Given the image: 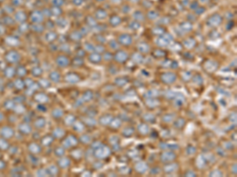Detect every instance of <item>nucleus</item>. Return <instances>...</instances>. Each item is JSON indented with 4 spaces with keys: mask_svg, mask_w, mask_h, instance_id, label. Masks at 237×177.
I'll list each match as a JSON object with an SVG mask.
<instances>
[{
    "mask_svg": "<svg viewBox=\"0 0 237 177\" xmlns=\"http://www.w3.org/2000/svg\"><path fill=\"white\" fill-rule=\"evenodd\" d=\"M99 15H100V17H98V19H104L107 17V13H106L105 11L104 10H99L97 11V13H96V17H98Z\"/></svg>",
    "mask_w": 237,
    "mask_h": 177,
    "instance_id": "nucleus-9",
    "label": "nucleus"
},
{
    "mask_svg": "<svg viewBox=\"0 0 237 177\" xmlns=\"http://www.w3.org/2000/svg\"><path fill=\"white\" fill-rule=\"evenodd\" d=\"M149 49H150V47L146 44H141L139 46V50L142 52H147L149 51Z\"/></svg>",
    "mask_w": 237,
    "mask_h": 177,
    "instance_id": "nucleus-10",
    "label": "nucleus"
},
{
    "mask_svg": "<svg viewBox=\"0 0 237 177\" xmlns=\"http://www.w3.org/2000/svg\"><path fill=\"white\" fill-rule=\"evenodd\" d=\"M183 125H184V121L183 119H179L176 121L175 125L176 128H181V127L183 126Z\"/></svg>",
    "mask_w": 237,
    "mask_h": 177,
    "instance_id": "nucleus-11",
    "label": "nucleus"
},
{
    "mask_svg": "<svg viewBox=\"0 0 237 177\" xmlns=\"http://www.w3.org/2000/svg\"><path fill=\"white\" fill-rule=\"evenodd\" d=\"M90 60L93 63H99L101 61V57L98 54H93L90 56Z\"/></svg>",
    "mask_w": 237,
    "mask_h": 177,
    "instance_id": "nucleus-8",
    "label": "nucleus"
},
{
    "mask_svg": "<svg viewBox=\"0 0 237 177\" xmlns=\"http://www.w3.org/2000/svg\"><path fill=\"white\" fill-rule=\"evenodd\" d=\"M118 41L122 45L129 46L132 43L131 36L128 34H123L118 37Z\"/></svg>",
    "mask_w": 237,
    "mask_h": 177,
    "instance_id": "nucleus-2",
    "label": "nucleus"
},
{
    "mask_svg": "<svg viewBox=\"0 0 237 177\" xmlns=\"http://www.w3.org/2000/svg\"><path fill=\"white\" fill-rule=\"evenodd\" d=\"M57 63L60 66H66L68 65V59L64 56H60L57 60Z\"/></svg>",
    "mask_w": 237,
    "mask_h": 177,
    "instance_id": "nucleus-6",
    "label": "nucleus"
},
{
    "mask_svg": "<svg viewBox=\"0 0 237 177\" xmlns=\"http://www.w3.org/2000/svg\"><path fill=\"white\" fill-rule=\"evenodd\" d=\"M161 79L165 83H172L175 82V79H176V76L174 74L173 72H166L164 74L162 75Z\"/></svg>",
    "mask_w": 237,
    "mask_h": 177,
    "instance_id": "nucleus-1",
    "label": "nucleus"
},
{
    "mask_svg": "<svg viewBox=\"0 0 237 177\" xmlns=\"http://www.w3.org/2000/svg\"><path fill=\"white\" fill-rule=\"evenodd\" d=\"M110 23L112 25V26H117L118 25H119V24L121 23V18L117 16V15L112 16V17H111V20H110Z\"/></svg>",
    "mask_w": 237,
    "mask_h": 177,
    "instance_id": "nucleus-7",
    "label": "nucleus"
},
{
    "mask_svg": "<svg viewBox=\"0 0 237 177\" xmlns=\"http://www.w3.org/2000/svg\"><path fill=\"white\" fill-rule=\"evenodd\" d=\"M114 58H115V59L116 60L117 62L123 63V62H124L127 59L128 54L123 51H117L116 54H115V57H114Z\"/></svg>",
    "mask_w": 237,
    "mask_h": 177,
    "instance_id": "nucleus-3",
    "label": "nucleus"
},
{
    "mask_svg": "<svg viewBox=\"0 0 237 177\" xmlns=\"http://www.w3.org/2000/svg\"><path fill=\"white\" fill-rule=\"evenodd\" d=\"M97 1H104V0H97Z\"/></svg>",
    "mask_w": 237,
    "mask_h": 177,
    "instance_id": "nucleus-13",
    "label": "nucleus"
},
{
    "mask_svg": "<svg viewBox=\"0 0 237 177\" xmlns=\"http://www.w3.org/2000/svg\"><path fill=\"white\" fill-rule=\"evenodd\" d=\"M175 154L172 153V152H165L164 153L161 157V159L164 162H168V161H172L173 159H175Z\"/></svg>",
    "mask_w": 237,
    "mask_h": 177,
    "instance_id": "nucleus-5",
    "label": "nucleus"
},
{
    "mask_svg": "<svg viewBox=\"0 0 237 177\" xmlns=\"http://www.w3.org/2000/svg\"><path fill=\"white\" fill-rule=\"evenodd\" d=\"M58 2H60L62 4L63 3V1H62V0H53V2L55 3V6H58Z\"/></svg>",
    "mask_w": 237,
    "mask_h": 177,
    "instance_id": "nucleus-12",
    "label": "nucleus"
},
{
    "mask_svg": "<svg viewBox=\"0 0 237 177\" xmlns=\"http://www.w3.org/2000/svg\"><path fill=\"white\" fill-rule=\"evenodd\" d=\"M221 21H222V20H221V17L219 16L218 14H214L209 19L208 24L210 23V25H211L210 26H217L219 24H221Z\"/></svg>",
    "mask_w": 237,
    "mask_h": 177,
    "instance_id": "nucleus-4",
    "label": "nucleus"
}]
</instances>
